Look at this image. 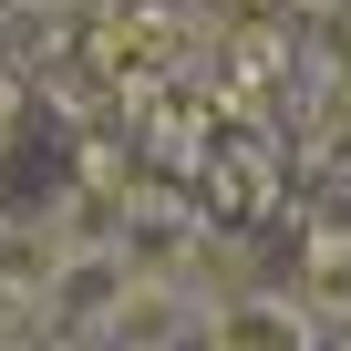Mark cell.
<instances>
[{"mask_svg": "<svg viewBox=\"0 0 351 351\" xmlns=\"http://www.w3.org/2000/svg\"><path fill=\"white\" fill-rule=\"evenodd\" d=\"M62 269H73V248H62L52 217H0V289H11V300H42L52 310Z\"/></svg>", "mask_w": 351, "mask_h": 351, "instance_id": "cell-2", "label": "cell"}, {"mask_svg": "<svg viewBox=\"0 0 351 351\" xmlns=\"http://www.w3.org/2000/svg\"><path fill=\"white\" fill-rule=\"evenodd\" d=\"M197 341L207 351H310V310L289 289H238L197 310Z\"/></svg>", "mask_w": 351, "mask_h": 351, "instance_id": "cell-1", "label": "cell"}, {"mask_svg": "<svg viewBox=\"0 0 351 351\" xmlns=\"http://www.w3.org/2000/svg\"><path fill=\"white\" fill-rule=\"evenodd\" d=\"M0 145H11V124H0Z\"/></svg>", "mask_w": 351, "mask_h": 351, "instance_id": "cell-7", "label": "cell"}, {"mask_svg": "<svg viewBox=\"0 0 351 351\" xmlns=\"http://www.w3.org/2000/svg\"><path fill=\"white\" fill-rule=\"evenodd\" d=\"M289 300H300L310 320H351V228H310V238H300Z\"/></svg>", "mask_w": 351, "mask_h": 351, "instance_id": "cell-3", "label": "cell"}, {"mask_svg": "<svg viewBox=\"0 0 351 351\" xmlns=\"http://www.w3.org/2000/svg\"><path fill=\"white\" fill-rule=\"evenodd\" d=\"M176 330H197V300H176V279H124L114 341H124V351H165Z\"/></svg>", "mask_w": 351, "mask_h": 351, "instance_id": "cell-5", "label": "cell"}, {"mask_svg": "<svg viewBox=\"0 0 351 351\" xmlns=\"http://www.w3.org/2000/svg\"><path fill=\"white\" fill-rule=\"evenodd\" d=\"M228 11H248V0H228Z\"/></svg>", "mask_w": 351, "mask_h": 351, "instance_id": "cell-6", "label": "cell"}, {"mask_svg": "<svg viewBox=\"0 0 351 351\" xmlns=\"http://www.w3.org/2000/svg\"><path fill=\"white\" fill-rule=\"evenodd\" d=\"M207 207H217L228 228H258V217L279 207V165H269L258 145H238V155H207Z\"/></svg>", "mask_w": 351, "mask_h": 351, "instance_id": "cell-4", "label": "cell"}]
</instances>
